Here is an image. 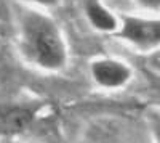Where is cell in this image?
<instances>
[{
  "mask_svg": "<svg viewBox=\"0 0 160 143\" xmlns=\"http://www.w3.org/2000/svg\"><path fill=\"white\" fill-rule=\"evenodd\" d=\"M135 2L148 11H160V0H135Z\"/></svg>",
  "mask_w": 160,
  "mask_h": 143,
  "instance_id": "cell-7",
  "label": "cell"
},
{
  "mask_svg": "<svg viewBox=\"0 0 160 143\" xmlns=\"http://www.w3.org/2000/svg\"><path fill=\"white\" fill-rule=\"evenodd\" d=\"M35 113L29 106L0 103V135H16L32 125Z\"/></svg>",
  "mask_w": 160,
  "mask_h": 143,
  "instance_id": "cell-4",
  "label": "cell"
},
{
  "mask_svg": "<svg viewBox=\"0 0 160 143\" xmlns=\"http://www.w3.org/2000/svg\"><path fill=\"white\" fill-rule=\"evenodd\" d=\"M115 37L130 44L138 51H154L160 48V18L122 15Z\"/></svg>",
  "mask_w": 160,
  "mask_h": 143,
  "instance_id": "cell-2",
  "label": "cell"
},
{
  "mask_svg": "<svg viewBox=\"0 0 160 143\" xmlns=\"http://www.w3.org/2000/svg\"><path fill=\"white\" fill-rule=\"evenodd\" d=\"M18 47L24 60L48 72H58L68 66L66 45L59 24L47 13L28 10L18 24Z\"/></svg>",
  "mask_w": 160,
  "mask_h": 143,
  "instance_id": "cell-1",
  "label": "cell"
},
{
  "mask_svg": "<svg viewBox=\"0 0 160 143\" xmlns=\"http://www.w3.org/2000/svg\"><path fill=\"white\" fill-rule=\"evenodd\" d=\"M90 76L98 87L117 90L128 85L133 79V69L117 58H96L90 63Z\"/></svg>",
  "mask_w": 160,
  "mask_h": 143,
  "instance_id": "cell-3",
  "label": "cell"
},
{
  "mask_svg": "<svg viewBox=\"0 0 160 143\" xmlns=\"http://www.w3.org/2000/svg\"><path fill=\"white\" fill-rule=\"evenodd\" d=\"M83 13L88 24L95 31L102 34H117L120 16H117L101 0H83Z\"/></svg>",
  "mask_w": 160,
  "mask_h": 143,
  "instance_id": "cell-5",
  "label": "cell"
},
{
  "mask_svg": "<svg viewBox=\"0 0 160 143\" xmlns=\"http://www.w3.org/2000/svg\"><path fill=\"white\" fill-rule=\"evenodd\" d=\"M149 127L154 143H160V111H154L149 116Z\"/></svg>",
  "mask_w": 160,
  "mask_h": 143,
  "instance_id": "cell-6",
  "label": "cell"
},
{
  "mask_svg": "<svg viewBox=\"0 0 160 143\" xmlns=\"http://www.w3.org/2000/svg\"><path fill=\"white\" fill-rule=\"evenodd\" d=\"M29 5H37V7H43V8H53L58 7L61 3V0H21Z\"/></svg>",
  "mask_w": 160,
  "mask_h": 143,
  "instance_id": "cell-8",
  "label": "cell"
}]
</instances>
